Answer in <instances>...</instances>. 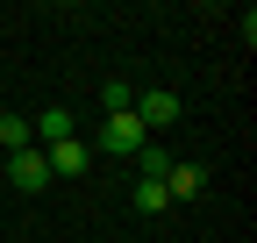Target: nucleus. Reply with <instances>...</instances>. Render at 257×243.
Returning <instances> with one entry per match:
<instances>
[{"label": "nucleus", "instance_id": "1", "mask_svg": "<svg viewBox=\"0 0 257 243\" xmlns=\"http://www.w3.org/2000/svg\"><path fill=\"white\" fill-rule=\"evenodd\" d=\"M143 143H150V129L136 122V107H128V114H107V122H100V150H107V158H136Z\"/></svg>", "mask_w": 257, "mask_h": 243}, {"label": "nucleus", "instance_id": "2", "mask_svg": "<svg viewBox=\"0 0 257 243\" xmlns=\"http://www.w3.org/2000/svg\"><path fill=\"white\" fill-rule=\"evenodd\" d=\"M43 165H50V179H79V172L93 165V150H86L79 136H64V143H50V150H43Z\"/></svg>", "mask_w": 257, "mask_h": 243}, {"label": "nucleus", "instance_id": "3", "mask_svg": "<svg viewBox=\"0 0 257 243\" xmlns=\"http://www.w3.org/2000/svg\"><path fill=\"white\" fill-rule=\"evenodd\" d=\"M8 179H15L22 193H43V186H50V165H43V150H15V158H8Z\"/></svg>", "mask_w": 257, "mask_h": 243}, {"label": "nucleus", "instance_id": "4", "mask_svg": "<svg viewBox=\"0 0 257 243\" xmlns=\"http://www.w3.org/2000/svg\"><path fill=\"white\" fill-rule=\"evenodd\" d=\"M136 122L143 129H172L179 122V93H136Z\"/></svg>", "mask_w": 257, "mask_h": 243}, {"label": "nucleus", "instance_id": "5", "mask_svg": "<svg viewBox=\"0 0 257 243\" xmlns=\"http://www.w3.org/2000/svg\"><path fill=\"white\" fill-rule=\"evenodd\" d=\"M200 186H207V172H200V165H186V158H172V172H165V193H172V200H193Z\"/></svg>", "mask_w": 257, "mask_h": 243}, {"label": "nucleus", "instance_id": "6", "mask_svg": "<svg viewBox=\"0 0 257 243\" xmlns=\"http://www.w3.org/2000/svg\"><path fill=\"white\" fill-rule=\"evenodd\" d=\"M29 129H36V143H64V136H79V129H72V114H64V107H43L36 122H29Z\"/></svg>", "mask_w": 257, "mask_h": 243}, {"label": "nucleus", "instance_id": "7", "mask_svg": "<svg viewBox=\"0 0 257 243\" xmlns=\"http://www.w3.org/2000/svg\"><path fill=\"white\" fill-rule=\"evenodd\" d=\"M0 150H8V158L15 150H36V129H29L22 114H0Z\"/></svg>", "mask_w": 257, "mask_h": 243}, {"label": "nucleus", "instance_id": "8", "mask_svg": "<svg viewBox=\"0 0 257 243\" xmlns=\"http://www.w3.org/2000/svg\"><path fill=\"white\" fill-rule=\"evenodd\" d=\"M136 165H143V179H157V186H165V172H172V150H165V143L150 136V143L136 150Z\"/></svg>", "mask_w": 257, "mask_h": 243}, {"label": "nucleus", "instance_id": "9", "mask_svg": "<svg viewBox=\"0 0 257 243\" xmlns=\"http://www.w3.org/2000/svg\"><path fill=\"white\" fill-rule=\"evenodd\" d=\"M128 200H136V215H165V207H172V193L157 186V179H136V193H128Z\"/></svg>", "mask_w": 257, "mask_h": 243}, {"label": "nucleus", "instance_id": "10", "mask_svg": "<svg viewBox=\"0 0 257 243\" xmlns=\"http://www.w3.org/2000/svg\"><path fill=\"white\" fill-rule=\"evenodd\" d=\"M100 107H107V114H128V107H136V93H128V79H107V86H100Z\"/></svg>", "mask_w": 257, "mask_h": 243}]
</instances>
